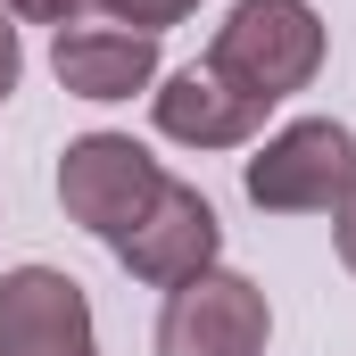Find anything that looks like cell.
Here are the masks:
<instances>
[{
    "label": "cell",
    "instance_id": "cell-1",
    "mask_svg": "<svg viewBox=\"0 0 356 356\" xmlns=\"http://www.w3.org/2000/svg\"><path fill=\"white\" fill-rule=\"evenodd\" d=\"M207 58L224 75H241L249 91H266V99H290L323 67V17L307 0H232V17L216 25Z\"/></svg>",
    "mask_w": 356,
    "mask_h": 356
},
{
    "label": "cell",
    "instance_id": "cell-2",
    "mask_svg": "<svg viewBox=\"0 0 356 356\" xmlns=\"http://www.w3.org/2000/svg\"><path fill=\"white\" fill-rule=\"evenodd\" d=\"M356 191V133L340 116H298L249 158V199L266 216H332Z\"/></svg>",
    "mask_w": 356,
    "mask_h": 356
},
{
    "label": "cell",
    "instance_id": "cell-3",
    "mask_svg": "<svg viewBox=\"0 0 356 356\" xmlns=\"http://www.w3.org/2000/svg\"><path fill=\"white\" fill-rule=\"evenodd\" d=\"M166 191V166L133 141V133H83V141H67V158H58V207L99 232L108 249L149 216V199Z\"/></svg>",
    "mask_w": 356,
    "mask_h": 356
},
{
    "label": "cell",
    "instance_id": "cell-4",
    "mask_svg": "<svg viewBox=\"0 0 356 356\" xmlns=\"http://www.w3.org/2000/svg\"><path fill=\"white\" fill-rule=\"evenodd\" d=\"M266 340H273V307L249 273L207 266L166 290L158 356H266Z\"/></svg>",
    "mask_w": 356,
    "mask_h": 356
},
{
    "label": "cell",
    "instance_id": "cell-5",
    "mask_svg": "<svg viewBox=\"0 0 356 356\" xmlns=\"http://www.w3.org/2000/svg\"><path fill=\"white\" fill-rule=\"evenodd\" d=\"M216 249H224V224H216V207L191 191V182L166 175V191L149 199V216L116 241V266L133 273V282H149V290H175L191 273L216 266Z\"/></svg>",
    "mask_w": 356,
    "mask_h": 356
},
{
    "label": "cell",
    "instance_id": "cell-6",
    "mask_svg": "<svg viewBox=\"0 0 356 356\" xmlns=\"http://www.w3.org/2000/svg\"><path fill=\"white\" fill-rule=\"evenodd\" d=\"M0 356H99L83 282L58 266L0 273Z\"/></svg>",
    "mask_w": 356,
    "mask_h": 356
},
{
    "label": "cell",
    "instance_id": "cell-7",
    "mask_svg": "<svg viewBox=\"0 0 356 356\" xmlns=\"http://www.w3.org/2000/svg\"><path fill=\"white\" fill-rule=\"evenodd\" d=\"M149 108H158V133L182 141V149H241L257 124H266V91H249L241 75H224L216 58H199V67H182L166 83L149 91Z\"/></svg>",
    "mask_w": 356,
    "mask_h": 356
},
{
    "label": "cell",
    "instance_id": "cell-8",
    "mask_svg": "<svg viewBox=\"0 0 356 356\" xmlns=\"http://www.w3.org/2000/svg\"><path fill=\"white\" fill-rule=\"evenodd\" d=\"M50 67H58V83L75 99H133V91L158 83V33H133V25H58Z\"/></svg>",
    "mask_w": 356,
    "mask_h": 356
},
{
    "label": "cell",
    "instance_id": "cell-9",
    "mask_svg": "<svg viewBox=\"0 0 356 356\" xmlns=\"http://www.w3.org/2000/svg\"><path fill=\"white\" fill-rule=\"evenodd\" d=\"M116 25H133V33H166V25H182L199 0H99Z\"/></svg>",
    "mask_w": 356,
    "mask_h": 356
},
{
    "label": "cell",
    "instance_id": "cell-10",
    "mask_svg": "<svg viewBox=\"0 0 356 356\" xmlns=\"http://www.w3.org/2000/svg\"><path fill=\"white\" fill-rule=\"evenodd\" d=\"M8 17H25V25H75L91 0H0Z\"/></svg>",
    "mask_w": 356,
    "mask_h": 356
},
{
    "label": "cell",
    "instance_id": "cell-11",
    "mask_svg": "<svg viewBox=\"0 0 356 356\" xmlns=\"http://www.w3.org/2000/svg\"><path fill=\"white\" fill-rule=\"evenodd\" d=\"M332 241H340V266L356 273V191L340 199V207H332Z\"/></svg>",
    "mask_w": 356,
    "mask_h": 356
},
{
    "label": "cell",
    "instance_id": "cell-12",
    "mask_svg": "<svg viewBox=\"0 0 356 356\" xmlns=\"http://www.w3.org/2000/svg\"><path fill=\"white\" fill-rule=\"evenodd\" d=\"M17 75H25V50H17V25L0 17V99L17 91Z\"/></svg>",
    "mask_w": 356,
    "mask_h": 356
}]
</instances>
